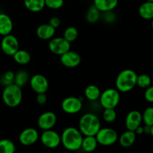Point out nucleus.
<instances>
[{"mask_svg":"<svg viewBox=\"0 0 153 153\" xmlns=\"http://www.w3.org/2000/svg\"><path fill=\"white\" fill-rule=\"evenodd\" d=\"M101 128V122L93 113H86L79 121V129L84 136H95Z\"/></svg>","mask_w":153,"mask_h":153,"instance_id":"2","label":"nucleus"},{"mask_svg":"<svg viewBox=\"0 0 153 153\" xmlns=\"http://www.w3.org/2000/svg\"><path fill=\"white\" fill-rule=\"evenodd\" d=\"M36 101L40 105H45L47 102V96L46 95V93H41V94H37L36 97Z\"/></svg>","mask_w":153,"mask_h":153,"instance_id":"35","label":"nucleus"},{"mask_svg":"<svg viewBox=\"0 0 153 153\" xmlns=\"http://www.w3.org/2000/svg\"><path fill=\"white\" fill-rule=\"evenodd\" d=\"M152 83H153V79H152Z\"/></svg>","mask_w":153,"mask_h":153,"instance_id":"43","label":"nucleus"},{"mask_svg":"<svg viewBox=\"0 0 153 153\" xmlns=\"http://www.w3.org/2000/svg\"><path fill=\"white\" fill-rule=\"evenodd\" d=\"M24 5L33 13H38L46 7L45 0H24Z\"/></svg>","mask_w":153,"mask_h":153,"instance_id":"22","label":"nucleus"},{"mask_svg":"<svg viewBox=\"0 0 153 153\" xmlns=\"http://www.w3.org/2000/svg\"><path fill=\"white\" fill-rule=\"evenodd\" d=\"M98 144L108 146L114 144L118 140L117 131L112 128H101L95 135Z\"/></svg>","mask_w":153,"mask_h":153,"instance_id":"6","label":"nucleus"},{"mask_svg":"<svg viewBox=\"0 0 153 153\" xmlns=\"http://www.w3.org/2000/svg\"><path fill=\"white\" fill-rule=\"evenodd\" d=\"M142 122V114L138 111H131L126 117L125 124L128 130L134 131L139 126L141 125Z\"/></svg>","mask_w":153,"mask_h":153,"instance_id":"15","label":"nucleus"},{"mask_svg":"<svg viewBox=\"0 0 153 153\" xmlns=\"http://www.w3.org/2000/svg\"><path fill=\"white\" fill-rule=\"evenodd\" d=\"M1 49L6 55L13 56L15 52L19 49L18 39L11 34L3 36L1 42Z\"/></svg>","mask_w":153,"mask_h":153,"instance_id":"10","label":"nucleus"},{"mask_svg":"<svg viewBox=\"0 0 153 153\" xmlns=\"http://www.w3.org/2000/svg\"><path fill=\"white\" fill-rule=\"evenodd\" d=\"M105 16H104V19L108 22H113L115 19V15L114 14L113 10L107 12H103Z\"/></svg>","mask_w":153,"mask_h":153,"instance_id":"36","label":"nucleus"},{"mask_svg":"<svg viewBox=\"0 0 153 153\" xmlns=\"http://www.w3.org/2000/svg\"><path fill=\"white\" fill-rule=\"evenodd\" d=\"M98 142L95 136H84L81 149L84 152H92L97 149Z\"/></svg>","mask_w":153,"mask_h":153,"instance_id":"21","label":"nucleus"},{"mask_svg":"<svg viewBox=\"0 0 153 153\" xmlns=\"http://www.w3.org/2000/svg\"><path fill=\"white\" fill-rule=\"evenodd\" d=\"M152 42H153V38H152Z\"/></svg>","mask_w":153,"mask_h":153,"instance_id":"44","label":"nucleus"},{"mask_svg":"<svg viewBox=\"0 0 153 153\" xmlns=\"http://www.w3.org/2000/svg\"><path fill=\"white\" fill-rule=\"evenodd\" d=\"M146 1H153V0H146Z\"/></svg>","mask_w":153,"mask_h":153,"instance_id":"42","label":"nucleus"},{"mask_svg":"<svg viewBox=\"0 0 153 153\" xmlns=\"http://www.w3.org/2000/svg\"><path fill=\"white\" fill-rule=\"evenodd\" d=\"M64 4V0H45V5L48 8L52 10H58L63 7Z\"/></svg>","mask_w":153,"mask_h":153,"instance_id":"32","label":"nucleus"},{"mask_svg":"<svg viewBox=\"0 0 153 153\" xmlns=\"http://www.w3.org/2000/svg\"><path fill=\"white\" fill-rule=\"evenodd\" d=\"M150 135H152L153 137V125L151 126V132H150Z\"/></svg>","mask_w":153,"mask_h":153,"instance_id":"40","label":"nucleus"},{"mask_svg":"<svg viewBox=\"0 0 153 153\" xmlns=\"http://www.w3.org/2000/svg\"><path fill=\"white\" fill-rule=\"evenodd\" d=\"M101 91L100 88L97 85H90L86 87L85 90V96L89 101L95 102L99 100L100 95H101Z\"/></svg>","mask_w":153,"mask_h":153,"instance_id":"24","label":"nucleus"},{"mask_svg":"<svg viewBox=\"0 0 153 153\" xmlns=\"http://www.w3.org/2000/svg\"><path fill=\"white\" fill-rule=\"evenodd\" d=\"M137 74L133 70H122L116 79V89L121 93L129 92L137 85Z\"/></svg>","mask_w":153,"mask_h":153,"instance_id":"3","label":"nucleus"},{"mask_svg":"<svg viewBox=\"0 0 153 153\" xmlns=\"http://www.w3.org/2000/svg\"><path fill=\"white\" fill-rule=\"evenodd\" d=\"M83 107L82 100L76 97H68L61 102L63 111L68 114H76L81 111Z\"/></svg>","mask_w":153,"mask_h":153,"instance_id":"9","label":"nucleus"},{"mask_svg":"<svg viewBox=\"0 0 153 153\" xmlns=\"http://www.w3.org/2000/svg\"><path fill=\"white\" fill-rule=\"evenodd\" d=\"M2 100L9 108H16L22 100V88L12 83L4 87L2 91Z\"/></svg>","mask_w":153,"mask_h":153,"instance_id":"4","label":"nucleus"},{"mask_svg":"<svg viewBox=\"0 0 153 153\" xmlns=\"http://www.w3.org/2000/svg\"><path fill=\"white\" fill-rule=\"evenodd\" d=\"M144 98L148 102L153 103V85H150L146 88V91L144 93Z\"/></svg>","mask_w":153,"mask_h":153,"instance_id":"34","label":"nucleus"},{"mask_svg":"<svg viewBox=\"0 0 153 153\" xmlns=\"http://www.w3.org/2000/svg\"><path fill=\"white\" fill-rule=\"evenodd\" d=\"M15 74L12 71H7L4 74L1 79V82L4 85H8L10 84L13 83V80H14Z\"/></svg>","mask_w":153,"mask_h":153,"instance_id":"33","label":"nucleus"},{"mask_svg":"<svg viewBox=\"0 0 153 153\" xmlns=\"http://www.w3.org/2000/svg\"><path fill=\"white\" fill-rule=\"evenodd\" d=\"M142 120L145 125L152 126L153 125V107H148L142 114Z\"/></svg>","mask_w":153,"mask_h":153,"instance_id":"30","label":"nucleus"},{"mask_svg":"<svg viewBox=\"0 0 153 153\" xmlns=\"http://www.w3.org/2000/svg\"><path fill=\"white\" fill-rule=\"evenodd\" d=\"M84 135L79 128L70 126L66 128L61 134V144L69 151H77L81 149Z\"/></svg>","mask_w":153,"mask_h":153,"instance_id":"1","label":"nucleus"},{"mask_svg":"<svg viewBox=\"0 0 153 153\" xmlns=\"http://www.w3.org/2000/svg\"><path fill=\"white\" fill-rule=\"evenodd\" d=\"M137 134L134 131L128 130L124 131L119 137V143L122 147L128 148L132 146L136 141Z\"/></svg>","mask_w":153,"mask_h":153,"instance_id":"18","label":"nucleus"},{"mask_svg":"<svg viewBox=\"0 0 153 153\" xmlns=\"http://www.w3.org/2000/svg\"><path fill=\"white\" fill-rule=\"evenodd\" d=\"M151 20H152L151 21V27H152V28L153 29V19H151Z\"/></svg>","mask_w":153,"mask_h":153,"instance_id":"41","label":"nucleus"},{"mask_svg":"<svg viewBox=\"0 0 153 153\" xmlns=\"http://www.w3.org/2000/svg\"><path fill=\"white\" fill-rule=\"evenodd\" d=\"M138 13L143 19L146 20L153 19V1H146L142 3L139 7Z\"/></svg>","mask_w":153,"mask_h":153,"instance_id":"20","label":"nucleus"},{"mask_svg":"<svg viewBox=\"0 0 153 153\" xmlns=\"http://www.w3.org/2000/svg\"><path fill=\"white\" fill-rule=\"evenodd\" d=\"M13 58L15 62L19 65H26L31 61V59L29 52L26 50L19 49L13 55Z\"/></svg>","mask_w":153,"mask_h":153,"instance_id":"23","label":"nucleus"},{"mask_svg":"<svg viewBox=\"0 0 153 153\" xmlns=\"http://www.w3.org/2000/svg\"><path fill=\"white\" fill-rule=\"evenodd\" d=\"M13 28V21L7 14L0 13V35L5 36L11 34Z\"/></svg>","mask_w":153,"mask_h":153,"instance_id":"17","label":"nucleus"},{"mask_svg":"<svg viewBox=\"0 0 153 153\" xmlns=\"http://www.w3.org/2000/svg\"><path fill=\"white\" fill-rule=\"evenodd\" d=\"M71 43L67 41L64 37H52L49 42V49L55 55H60L70 50Z\"/></svg>","mask_w":153,"mask_h":153,"instance_id":"8","label":"nucleus"},{"mask_svg":"<svg viewBox=\"0 0 153 153\" xmlns=\"http://www.w3.org/2000/svg\"><path fill=\"white\" fill-rule=\"evenodd\" d=\"M119 0H94V4L101 13L114 10Z\"/></svg>","mask_w":153,"mask_h":153,"instance_id":"19","label":"nucleus"},{"mask_svg":"<svg viewBox=\"0 0 153 153\" xmlns=\"http://www.w3.org/2000/svg\"><path fill=\"white\" fill-rule=\"evenodd\" d=\"M79 36V31L74 26H69L64 30L63 37L70 43L74 42Z\"/></svg>","mask_w":153,"mask_h":153,"instance_id":"28","label":"nucleus"},{"mask_svg":"<svg viewBox=\"0 0 153 153\" xmlns=\"http://www.w3.org/2000/svg\"><path fill=\"white\" fill-rule=\"evenodd\" d=\"M16 151V146L9 139L0 140V153H13Z\"/></svg>","mask_w":153,"mask_h":153,"instance_id":"27","label":"nucleus"},{"mask_svg":"<svg viewBox=\"0 0 153 153\" xmlns=\"http://www.w3.org/2000/svg\"><path fill=\"white\" fill-rule=\"evenodd\" d=\"M134 132H135L136 134H137V135H140V134H144V132H143V126H141V125L139 126L135 129Z\"/></svg>","mask_w":153,"mask_h":153,"instance_id":"38","label":"nucleus"},{"mask_svg":"<svg viewBox=\"0 0 153 153\" xmlns=\"http://www.w3.org/2000/svg\"><path fill=\"white\" fill-rule=\"evenodd\" d=\"M55 29L49 23H44L39 25L36 30V34L40 40H48L52 39L55 36Z\"/></svg>","mask_w":153,"mask_h":153,"instance_id":"16","label":"nucleus"},{"mask_svg":"<svg viewBox=\"0 0 153 153\" xmlns=\"http://www.w3.org/2000/svg\"><path fill=\"white\" fill-rule=\"evenodd\" d=\"M30 87L36 94L46 93L49 89V82L46 76L41 74L34 75L29 79Z\"/></svg>","mask_w":153,"mask_h":153,"instance_id":"11","label":"nucleus"},{"mask_svg":"<svg viewBox=\"0 0 153 153\" xmlns=\"http://www.w3.org/2000/svg\"><path fill=\"white\" fill-rule=\"evenodd\" d=\"M60 61L64 67L67 68H74L78 67L82 61V58L78 52L69 50L61 55Z\"/></svg>","mask_w":153,"mask_h":153,"instance_id":"14","label":"nucleus"},{"mask_svg":"<svg viewBox=\"0 0 153 153\" xmlns=\"http://www.w3.org/2000/svg\"><path fill=\"white\" fill-rule=\"evenodd\" d=\"M49 23L55 28H57L61 25V19L58 17H57V16H53V17L50 18Z\"/></svg>","mask_w":153,"mask_h":153,"instance_id":"37","label":"nucleus"},{"mask_svg":"<svg viewBox=\"0 0 153 153\" xmlns=\"http://www.w3.org/2000/svg\"><path fill=\"white\" fill-rule=\"evenodd\" d=\"M39 139V133L34 128H27L21 131L19 135V141L23 146H31Z\"/></svg>","mask_w":153,"mask_h":153,"instance_id":"13","label":"nucleus"},{"mask_svg":"<svg viewBox=\"0 0 153 153\" xmlns=\"http://www.w3.org/2000/svg\"><path fill=\"white\" fill-rule=\"evenodd\" d=\"M42 144L49 149H55L61 144V134L52 129L44 130L40 135Z\"/></svg>","mask_w":153,"mask_h":153,"instance_id":"7","label":"nucleus"},{"mask_svg":"<svg viewBox=\"0 0 153 153\" xmlns=\"http://www.w3.org/2000/svg\"><path fill=\"white\" fill-rule=\"evenodd\" d=\"M28 80H29L28 73L25 70H19L15 74L13 83L20 88H22L28 83Z\"/></svg>","mask_w":153,"mask_h":153,"instance_id":"26","label":"nucleus"},{"mask_svg":"<svg viewBox=\"0 0 153 153\" xmlns=\"http://www.w3.org/2000/svg\"><path fill=\"white\" fill-rule=\"evenodd\" d=\"M57 123V116L54 112L46 111L41 114L37 119V126L43 131L52 129Z\"/></svg>","mask_w":153,"mask_h":153,"instance_id":"12","label":"nucleus"},{"mask_svg":"<svg viewBox=\"0 0 153 153\" xmlns=\"http://www.w3.org/2000/svg\"><path fill=\"white\" fill-rule=\"evenodd\" d=\"M100 103L103 108H115L120 101V91L115 88H108L101 93Z\"/></svg>","mask_w":153,"mask_h":153,"instance_id":"5","label":"nucleus"},{"mask_svg":"<svg viewBox=\"0 0 153 153\" xmlns=\"http://www.w3.org/2000/svg\"><path fill=\"white\" fill-rule=\"evenodd\" d=\"M103 120L106 123H113L117 119V112L114 108H105L102 113Z\"/></svg>","mask_w":153,"mask_h":153,"instance_id":"31","label":"nucleus"},{"mask_svg":"<svg viewBox=\"0 0 153 153\" xmlns=\"http://www.w3.org/2000/svg\"><path fill=\"white\" fill-rule=\"evenodd\" d=\"M143 132L146 134H150L151 132V126L147 125H145L143 126Z\"/></svg>","mask_w":153,"mask_h":153,"instance_id":"39","label":"nucleus"},{"mask_svg":"<svg viewBox=\"0 0 153 153\" xmlns=\"http://www.w3.org/2000/svg\"><path fill=\"white\" fill-rule=\"evenodd\" d=\"M100 16H101V12L100 11L98 8L94 5V4L92 5H91L88 8V11L86 13V20L88 21L89 23H96L97 22H98V20L100 19Z\"/></svg>","mask_w":153,"mask_h":153,"instance_id":"25","label":"nucleus"},{"mask_svg":"<svg viewBox=\"0 0 153 153\" xmlns=\"http://www.w3.org/2000/svg\"><path fill=\"white\" fill-rule=\"evenodd\" d=\"M152 83V79L149 76L146 74L137 75V85L140 88L146 89L150 86Z\"/></svg>","mask_w":153,"mask_h":153,"instance_id":"29","label":"nucleus"}]
</instances>
